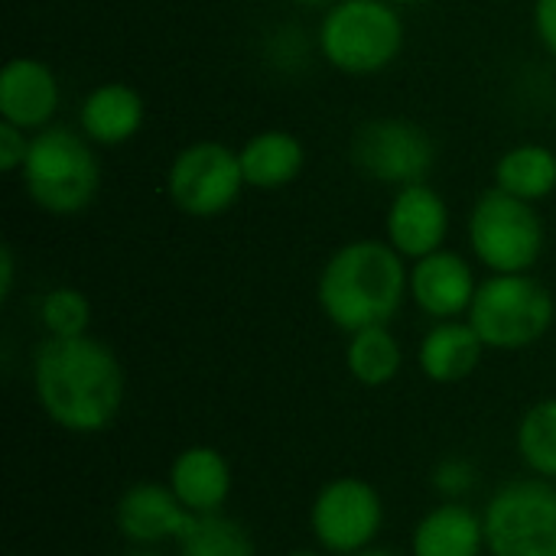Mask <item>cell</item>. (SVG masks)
Instances as JSON below:
<instances>
[{
	"label": "cell",
	"instance_id": "cell-1",
	"mask_svg": "<svg viewBox=\"0 0 556 556\" xmlns=\"http://www.w3.org/2000/svg\"><path fill=\"white\" fill-rule=\"evenodd\" d=\"M33 391L39 410L65 433H104L127 394L117 355L94 336L49 339L33 355Z\"/></svg>",
	"mask_w": 556,
	"mask_h": 556
},
{
	"label": "cell",
	"instance_id": "cell-2",
	"mask_svg": "<svg viewBox=\"0 0 556 556\" xmlns=\"http://www.w3.org/2000/svg\"><path fill=\"white\" fill-rule=\"evenodd\" d=\"M407 280L410 267L388 241L358 238L323 264L316 300L323 316L352 336L368 326H388L410 296Z\"/></svg>",
	"mask_w": 556,
	"mask_h": 556
},
{
	"label": "cell",
	"instance_id": "cell-3",
	"mask_svg": "<svg viewBox=\"0 0 556 556\" xmlns=\"http://www.w3.org/2000/svg\"><path fill=\"white\" fill-rule=\"evenodd\" d=\"M20 179L36 208L55 218H72L98 199L101 163L81 130L49 124L33 134Z\"/></svg>",
	"mask_w": 556,
	"mask_h": 556
},
{
	"label": "cell",
	"instance_id": "cell-4",
	"mask_svg": "<svg viewBox=\"0 0 556 556\" xmlns=\"http://www.w3.org/2000/svg\"><path fill=\"white\" fill-rule=\"evenodd\" d=\"M404 49V20L391 0H336L319 23V52L342 75H378Z\"/></svg>",
	"mask_w": 556,
	"mask_h": 556
},
{
	"label": "cell",
	"instance_id": "cell-5",
	"mask_svg": "<svg viewBox=\"0 0 556 556\" xmlns=\"http://www.w3.org/2000/svg\"><path fill=\"white\" fill-rule=\"evenodd\" d=\"M556 303L551 290L531 274H492L479 283L466 313L485 349L521 352L538 345L554 326Z\"/></svg>",
	"mask_w": 556,
	"mask_h": 556
},
{
	"label": "cell",
	"instance_id": "cell-6",
	"mask_svg": "<svg viewBox=\"0 0 556 556\" xmlns=\"http://www.w3.org/2000/svg\"><path fill=\"white\" fill-rule=\"evenodd\" d=\"M469 248L492 274H531L544 254V222L534 202L495 186L482 192L469 215Z\"/></svg>",
	"mask_w": 556,
	"mask_h": 556
},
{
	"label": "cell",
	"instance_id": "cell-7",
	"mask_svg": "<svg viewBox=\"0 0 556 556\" xmlns=\"http://www.w3.org/2000/svg\"><path fill=\"white\" fill-rule=\"evenodd\" d=\"M482 525L489 556H556V485L538 476L502 485Z\"/></svg>",
	"mask_w": 556,
	"mask_h": 556
},
{
	"label": "cell",
	"instance_id": "cell-8",
	"mask_svg": "<svg viewBox=\"0 0 556 556\" xmlns=\"http://www.w3.org/2000/svg\"><path fill=\"white\" fill-rule=\"evenodd\" d=\"M238 150L218 140L182 147L166 169V195L189 218H218L235 208L244 192Z\"/></svg>",
	"mask_w": 556,
	"mask_h": 556
},
{
	"label": "cell",
	"instance_id": "cell-9",
	"mask_svg": "<svg viewBox=\"0 0 556 556\" xmlns=\"http://www.w3.org/2000/svg\"><path fill=\"white\" fill-rule=\"evenodd\" d=\"M384 528V502L378 489L358 476L329 479L309 505V531L319 551L355 556L371 551Z\"/></svg>",
	"mask_w": 556,
	"mask_h": 556
},
{
	"label": "cell",
	"instance_id": "cell-10",
	"mask_svg": "<svg viewBox=\"0 0 556 556\" xmlns=\"http://www.w3.org/2000/svg\"><path fill=\"white\" fill-rule=\"evenodd\" d=\"M433 160L437 147L430 134L407 117H375L352 137V163L362 176L381 186L401 189L410 182H427Z\"/></svg>",
	"mask_w": 556,
	"mask_h": 556
},
{
	"label": "cell",
	"instance_id": "cell-11",
	"mask_svg": "<svg viewBox=\"0 0 556 556\" xmlns=\"http://www.w3.org/2000/svg\"><path fill=\"white\" fill-rule=\"evenodd\" d=\"M450 235L446 199L430 182H410L394 189V199L384 215V241L404 257L420 261L443 248Z\"/></svg>",
	"mask_w": 556,
	"mask_h": 556
},
{
	"label": "cell",
	"instance_id": "cell-12",
	"mask_svg": "<svg viewBox=\"0 0 556 556\" xmlns=\"http://www.w3.org/2000/svg\"><path fill=\"white\" fill-rule=\"evenodd\" d=\"M192 515L173 495L169 485L160 482H137L121 492L114 505L117 534L130 547H160L166 541H179L189 528Z\"/></svg>",
	"mask_w": 556,
	"mask_h": 556
},
{
	"label": "cell",
	"instance_id": "cell-13",
	"mask_svg": "<svg viewBox=\"0 0 556 556\" xmlns=\"http://www.w3.org/2000/svg\"><path fill=\"white\" fill-rule=\"evenodd\" d=\"M407 290L420 313L443 323V319H459L469 313L479 280L463 254L440 248V251L414 261Z\"/></svg>",
	"mask_w": 556,
	"mask_h": 556
},
{
	"label": "cell",
	"instance_id": "cell-14",
	"mask_svg": "<svg viewBox=\"0 0 556 556\" xmlns=\"http://www.w3.org/2000/svg\"><path fill=\"white\" fill-rule=\"evenodd\" d=\"M59 78L55 72L33 55H16L0 72V121L16 124L29 134L52 124L59 111Z\"/></svg>",
	"mask_w": 556,
	"mask_h": 556
},
{
	"label": "cell",
	"instance_id": "cell-15",
	"mask_svg": "<svg viewBox=\"0 0 556 556\" xmlns=\"http://www.w3.org/2000/svg\"><path fill=\"white\" fill-rule=\"evenodd\" d=\"M166 485L189 515H218L231 498V466L215 446H186L169 463Z\"/></svg>",
	"mask_w": 556,
	"mask_h": 556
},
{
	"label": "cell",
	"instance_id": "cell-16",
	"mask_svg": "<svg viewBox=\"0 0 556 556\" xmlns=\"http://www.w3.org/2000/svg\"><path fill=\"white\" fill-rule=\"evenodd\" d=\"M147 104L127 81H101L78 104V130L98 147H121L143 127Z\"/></svg>",
	"mask_w": 556,
	"mask_h": 556
},
{
	"label": "cell",
	"instance_id": "cell-17",
	"mask_svg": "<svg viewBox=\"0 0 556 556\" xmlns=\"http://www.w3.org/2000/svg\"><path fill=\"white\" fill-rule=\"evenodd\" d=\"M485 525L463 502H440L430 508L410 534V556H482Z\"/></svg>",
	"mask_w": 556,
	"mask_h": 556
},
{
	"label": "cell",
	"instance_id": "cell-18",
	"mask_svg": "<svg viewBox=\"0 0 556 556\" xmlns=\"http://www.w3.org/2000/svg\"><path fill=\"white\" fill-rule=\"evenodd\" d=\"M482 355L485 342L469 326V319H443L420 339L417 365L433 384H459L472 378Z\"/></svg>",
	"mask_w": 556,
	"mask_h": 556
},
{
	"label": "cell",
	"instance_id": "cell-19",
	"mask_svg": "<svg viewBox=\"0 0 556 556\" xmlns=\"http://www.w3.org/2000/svg\"><path fill=\"white\" fill-rule=\"evenodd\" d=\"M238 160H241L248 189L277 192V189H287L290 182H296V176L303 173L306 147L296 134L267 127L244 140V147L238 150Z\"/></svg>",
	"mask_w": 556,
	"mask_h": 556
},
{
	"label": "cell",
	"instance_id": "cell-20",
	"mask_svg": "<svg viewBox=\"0 0 556 556\" xmlns=\"http://www.w3.org/2000/svg\"><path fill=\"white\" fill-rule=\"evenodd\" d=\"M495 189L541 202L556 192V153L544 143H518L505 150L495 163Z\"/></svg>",
	"mask_w": 556,
	"mask_h": 556
},
{
	"label": "cell",
	"instance_id": "cell-21",
	"mask_svg": "<svg viewBox=\"0 0 556 556\" xmlns=\"http://www.w3.org/2000/svg\"><path fill=\"white\" fill-rule=\"evenodd\" d=\"M345 368L362 388H384L404 368V349L388 326H368L349 336Z\"/></svg>",
	"mask_w": 556,
	"mask_h": 556
},
{
	"label": "cell",
	"instance_id": "cell-22",
	"mask_svg": "<svg viewBox=\"0 0 556 556\" xmlns=\"http://www.w3.org/2000/svg\"><path fill=\"white\" fill-rule=\"evenodd\" d=\"M176 544H179V556H257L248 528L222 511L192 515L189 528Z\"/></svg>",
	"mask_w": 556,
	"mask_h": 556
},
{
	"label": "cell",
	"instance_id": "cell-23",
	"mask_svg": "<svg viewBox=\"0 0 556 556\" xmlns=\"http://www.w3.org/2000/svg\"><path fill=\"white\" fill-rule=\"evenodd\" d=\"M518 456L538 479L556 482V397L531 404L515 433Z\"/></svg>",
	"mask_w": 556,
	"mask_h": 556
},
{
	"label": "cell",
	"instance_id": "cell-24",
	"mask_svg": "<svg viewBox=\"0 0 556 556\" xmlns=\"http://www.w3.org/2000/svg\"><path fill=\"white\" fill-rule=\"evenodd\" d=\"M36 319L49 339L85 336L91 326V303L75 287H52L49 293H42V300L36 306Z\"/></svg>",
	"mask_w": 556,
	"mask_h": 556
},
{
	"label": "cell",
	"instance_id": "cell-25",
	"mask_svg": "<svg viewBox=\"0 0 556 556\" xmlns=\"http://www.w3.org/2000/svg\"><path fill=\"white\" fill-rule=\"evenodd\" d=\"M472 485H476L472 463H466L459 456H450V459L437 463V469H433V489L443 495V502H459L466 492H472Z\"/></svg>",
	"mask_w": 556,
	"mask_h": 556
},
{
	"label": "cell",
	"instance_id": "cell-26",
	"mask_svg": "<svg viewBox=\"0 0 556 556\" xmlns=\"http://www.w3.org/2000/svg\"><path fill=\"white\" fill-rule=\"evenodd\" d=\"M29 140H33L29 130L0 121V169L3 173H20L23 169L26 153H29Z\"/></svg>",
	"mask_w": 556,
	"mask_h": 556
},
{
	"label": "cell",
	"instance_id": "cell-27",
	"mask_svg": "<svg viewBox=\"0 0 556 556\" xmlns=\"http://www.w3.org/2000/svg\"><path fill=\"white\" fill-rule=\"evenodd\" d=\"M534 33L556 55V0H534Z\"/></svg>",
	"mask_w": 556,
	"mask_h": 556
},
{
	"label": "cell",
	"instance_id": "cell-28",
	"mask_svg": "<svg viewBox=\"0 0 556 556\" xmlns=\"http://www.w3.org/2000/svg\"><path fill=\"white\" fill-rule=\"evenodd\" d=\"M13 280H16V257H13V248L3 244L0 248V296L3 300L13 293Z\"/></svg>",
	"mask_w": 556,
	"mask_h": 556
},
{
	"label": "cell",
	"instance_id": "cell-29",
	"mask_svg": "<svg viewBox=\"0 0 556 556\" xmlns=\"http://www.w3.org/2000/svg\"><path fill=\"white\" fill-rule=\"evenodd\" d=\"M124 556H160V554H156V547H134L130 554H124Z\"/></svg>",
	"mask_w": 556,
	"mask_h": 556
},
{
	"label": "cell",
	"instance_id": "cell-30",
	"mask_svg": "<svg viewBox=\"0 0 556 556\" xmlns=\"http://www.w3.org/2000/svg\"><path fill=\"white\" fill-rule=\"evenodd\" d=\"M293 3H303V7H332L336 0H293Z\"/></svg>",
	"mask_w": 556,
	"mask_h": 556
},
{
	"label": "cell",
	"instance_id": "cell-31",
	"mask_svg": "<svg viewBox=\"0 0 556 556\" xmlns=\"http://www.w3.org/2000/svg\"><path fill=\"white\" fill-rule=\"evenodd\" d=\"M287 556H332V554H326V551H290Z\"/></svg>",
	"mask_w": 556,
	"mask_h": 556
},
{
	"label": "cell",
	"instance_id": "cell-32",
	"mask_svg": "<svg viewBox=\"0 0 556 556\" xmlns=\"http://www.w3.org/2000/svg\"><path fill=\"white\" fill-rule=\"evenodd\" d=\"M355 556H397V554H391V551H362V554H355Z\"/></svg>",
	"mask_w": 556,
	"mask_h": 556
},
{
	"label": "cell",
	"instance_id": "cell-33",
	"mask_svg": "<svg viewBox=\"0 0 556 556\" xmlns=\"http://www.w3.org/2000/svg\"><path fill=\"white\" fill-rule=\"evenodd\" d=\"M394 7H407V3H420V0H391Z\"/></svg>",
	"mask_w": 556,
	"mask_h": 556
}]
</instances>
